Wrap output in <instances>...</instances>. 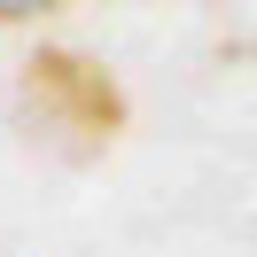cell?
Wrapping results in <instances>:
<instances>
[{"mask_svg": "<svg viewBox=\"0 0 257 257\" xmlns=\"http://www.w3.org/2000/svg\"><path fill=\"white\" fill-rule=\"evenodd\" d=\"M16 109L55 156H101L125 133V94L117 78L78 47H39L16 78Z\"/></svg>", "mask_w": 257, "mask_h": 257, "instance_id": "obj_1", "label": "cell"}, {"mask_svg": "<svg viewBox=\"0 0 257 257\" xmlns=\"http://www.w3.org/2000/svg\"><path fill=\"white\" fill-rule=\"evenodd\" d=\"M63 0H0V24H32V16H55Z\"/></svg>", "mask_w": 257, "mask_h": 257, "instance_id": "obj_2", "label": "cell"}]
</instances>
